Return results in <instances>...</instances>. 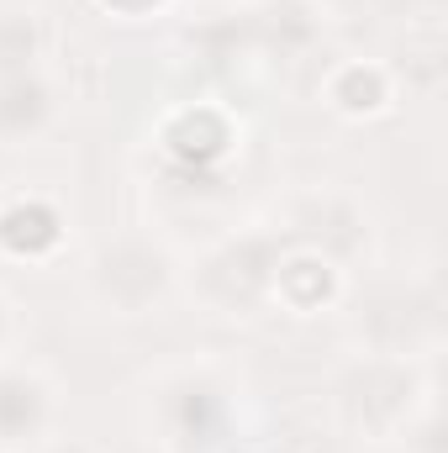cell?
<instances>
[{"mask_svg":"<svg viewBox=\"0 0 448 453\" xmlns=\"http://www.w3.org/2000/svg\"><path fill=\"white\" fill-rule=\"evenodd\" d=\"M328 101L343 116H375V111H385V101H390V80H385L380 64H343L328 80Z\"/></svg>","mask_w":448,"mask_h":453,"instance_id":"1","label":"cell"}]
</instances>
